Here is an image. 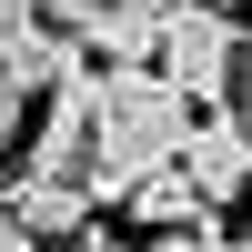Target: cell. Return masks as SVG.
I'll return each instance as SVG.
<instances>
[{"label": "cell", "instance_id": "6da1fadb", "mask_svg": "<svg viewBox=\"0 0 252 252\" xmlns=\"http://www.w3.org/2000/svg\"><path fill=\"white\" fill-rule=\"evenodd\" d=\"M192 131H202L192 101H182L161 71H101V172H91V192H101V202H121L131 182L172 172Z\"/></svg>", "mask_w": 252, "mask_h": 252}, {"label": "cell", "instance_id": "7a4b0ae2", "mask_svg": "<svg viewBox=\"0 0 252 252\" xmlns=\"http://www.w3.org/2000/svg\"><path fill=\"white\" fill-rule=\"evenodd\" d=\"M242 40H252V31H232V10H172V31H161V61H152V71L172 81L192 111H232Z\"/></svg>", "mask_w": 252, "mask_h": 252}, {"label": "cell", "instance_id": "3957f363", "mask_svg": "<svg viewBox=\"0 0 252 252\" xmlns=\"http://www.w3.org/2000/svg\"><path fill=\"white\" fill-rule=\"evenodd\" d=\"M0 212H10L20 232H40V242H51V232H61V242H81V232L101 222V192H91V182L40 172V161H20V172L0 182Z\"/></svg>", "mask_w": 252, "mask_h": 252}, {"label": "cell", "instance_id": "277c9868", "mask_svg": "<svg viewBox=\"0 0 252 252\" xmlns=\"http://www.w3.org/2000/svg\"><path fill=\"white\" fill-rule=\"evenodd\" d=\"M71 81H91V51H81L61 20H20V40H10V71H0V91L10 101H61Z\"/></svg>", "mask_w": 252, "mask_h": 252}, {"label": "cell", "instance_id": "5b68a950", "mask_svg": "<svg viewBox=\"0 0 252 252\" xmlns=\"http://www.w3.org/2000/svg\"><path fill=\"white\" fill-rule=\"evenodd\" d=\"M161 31H172L161 0H101L91 31H81V51H91V71H152V61H161Z\"/></svg>", "mask_w": 252, "mask_h": 252}, {"label": "cell", "instance_id": "8992f818", "mask_svg": "<svg viewBox=\"0 0 252 252\" xmlns=\"http://www.w3.org/2000/svg\"><path fill=\"white\" fill-rule=\"evenodd\" d=\"M182 182H192L202 202H252V131L242 121H202L192 141H182Z\"/></svg>", "mask_w": 252, "mask_h": 252}, {"label": "cell", "instance_id": "52a82bcc", "mask_svg": "<svg viewBox=\"0 0 252 252\" xmlns=\"http://www.w3.org/2000/svg\"><path fill=\"white\" fill-rule=\"evenodd\" d=\"M121 212L152 222V232H212V202L182 182V161H172V172H152V182H131V192H121Z\"/></svg>", "mask_w": 252, "mask_h": 252}, {"label": "cell", "instance_id": "ba28073f", "mask_svg": "<svg viewBox=\"0 0 252 252\" xmlns=\"http://www.w3.org/2000/svg\"><path fill=\"white\" fill-rule=\"evenodd\" d=\"M141 252H232V242H222V232H152Z\"/></svg>", "mask_w": 252, "mask_h": 252}, {"label": "cell", "instance_id": "9c48e42d", "mask_svg": "<svg viewBox=\"0 0 252 252\" xmlns=\"http://www.w3.org/2000/svg\"><path fill=\"white\" fill-rule=\"evenodd\" d=\"M232 121L252 131V40H242V81H232Z\"/></svg>", "mask_w": 252, "mask_h": 252}, {"label": "cell", "instance_id": "30bf717a", "mask_svg": "<svg viewBox=\"0 0 252 252\" xmlns=\"http://www.w3.org/2000/svg\"><path fill=\"white\" fill-rule=\"evenodd\" d=\"M0 252H40V232H20V222L0 212Z\"/></svg>", "mask_w": 252, "mask_h": 252}, {"label": "cell", "instance_id": "8fae6325", "mask_svg": "<svg viewBox=\"0 0 252 252\" xmlns=\"http://www.w3.org/2000/svg\"><path fill=\"white\" fill-rule=\"evenodd\" d=\"M10 40H20V10L0 0V71H10Z\"/></svg>", "mask_w": 252, "mask_h": 252}, {"label": "cell", "instance_id": "7c38bea8", "mask_svg": "<svg viewBox=\"0 0 252 252\" xmlns=\"http://www.w3.org/2000/svg\"><path fill=\"white\" fill-rule=\"evenodd\" d=\"M161 10H232V0H161Z\"/></svg>", "mask_w": 252, "mask_h": 252}, {"label": "cell", "instance_id": "4fadbf2b", "mask_svg": "<svg viewBox=\"0 0 252 252\" xmlns=\"http://www.w3.org/2000/svg\"><path fill=\"white\" fill-rule=\"evenodd\" d=\"M232 252H252V232H242V242H232Z\"/></svg>", "mask_w": 252, "mask_h": 252}]
</instances>
